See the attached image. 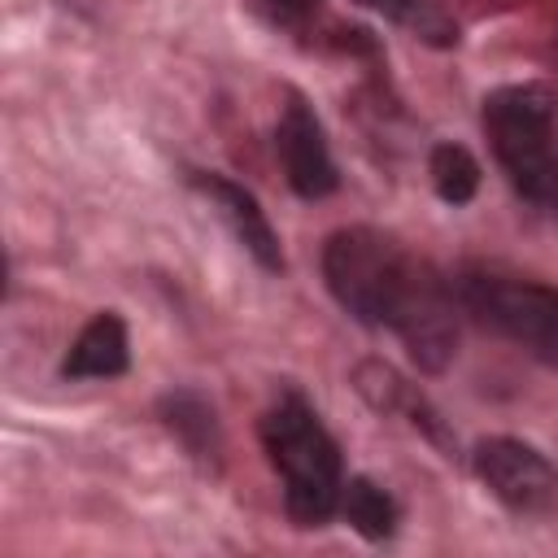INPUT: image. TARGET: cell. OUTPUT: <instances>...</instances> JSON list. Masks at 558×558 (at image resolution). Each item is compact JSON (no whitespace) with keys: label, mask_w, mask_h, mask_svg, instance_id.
Here are the masks:
<instances>
[{"label":"cell","mask_w":558,"mask_h":558,"mask_svg":"<svg viewBox=\"0 0 558 558\" xmlns=\"http://www.w3.org/2000/svg\"><path fill=\"white\" fill-rule=\"evenodd\" d=\"M323 275L331 296L353 318L401 331L423 366H445L453 353V318L445 292L436 275L405 257L388 235L371 227L336 231L323 248Z\"/></svg>","instance_id":"cell-1"},{"label":"cell","mask_w":558,"mask_h":558,"mask_svg":"<svg viewBox=\"0 0 558 558\" xmlns=\"http://www.w3.org/2000/svg\"><path fill=\"white\" fill-rule=\"evenodd\" d=\"M262 445L283 471V501L301 527H318L340 506V449L314 410L296 397L279 401L262 418Z\"/></svg>","instance_id":"cell-2"},{"label":"cell","mask_w":558,"mask_h":558,"mask_svg":"<svg viewBox=\"0 0 558 558\" xmlns=\"http://www.w3.org/2000/svg\"><path fill=\"white\" fill-rule=\"evenodd\" d=\"M484 126L497 161L510 183L536 201L558 209V113L554 96L536 83L501 87L484 100Z\"/></svg>","instance_id":"cell-3"},{"label":"cell","mask_w":558,"mask_h":558,"mask_svg":"<svg viewBox=\"0 0 558 558\" xmlns=\"http://www.w3.org/2000/svg\"><path fill=\"white\" fill-rule=\"evenodd\" d=\"M462 296L488 327H497L527 353L558 366V288L527 283V279L466 275Z\"/></svg>","instance_id":"cell-4"},{"label":"cell","mask_w":558,"mask_h":558,"mask_svg":"<svg viewBox=\"0 0 558 558\" xmlns=\"http://www.w3.org/2000/svg\"><path fill=\"white\" fill-rule=\"evenodd\" d=\"M475 471L488 484V493L510 510L541 514L558 506V471L545 462V453H536L523 440H510V436L484 440L475 449Z\"/></svg>","instance_id":"cell-5"},{"label":"cell","mask_w":558,"mask_h":558,"mask_svg":"<svg viewBox=\"0 0 558 558\" xmlns=\"http://www.w3.org/2000/svg\"><path fill=\"white\" fill-rule=\"evenodd\" d=\"M275 148H279V161H283V174L292 183V192L318 201L336 187V161H331V148L323 140V126L318 118L310 113V105L301 96H292L279 113V131H275Z\"/></svg>","instance_id":"cell-6"},{"label":"cell","mask_w":558,"mask_h":558,"mask_svg":"<svg viewBox=\"0 0 558 558\" xmlns=\"http://www.w3.org/2000/svg\"><path fill=\"white\" fill-rule=\"evenodd\" d=\"M192 183L214 201V209L222 214V222L231 227V235L257 257V266H266V270H283L279 235H275V227L266 222V214L257 209V201H253L240 183H231V179H222V174H196Z\"/></svg>","instance_id":"cell-7"},{"label":"cell","mask_w":558,"mask_h":558,"mask_svg":"<svg viewBox=\"0 0 558 558\" xmlns=\"http://www.w3.org/2000/svg\"><path fill=\"white\" fill-rule=\"evenodd\" d=\"M70 379H109L126 371V327L118 314H96L78 340L70 344V357L61 366Z\"/></svg>","instance_id":"cell-8"},{"label":"cell","mask_w":558,"mask_h":558,"mask_svg":"<svg viewBox=\"0 0 558 558\" xmlns=\"http://www.w3.org/2000/svg\"><path fill=\"white\" fill-rule=\"evenodd\" d=\"M340 506H344V519L366 541H384L397 527V501L384 488H375L371 480H349L344 493H340Z\"/></svg>","instance_id":"cell-9"},{"label":"cell","mask_w":558,"mask_h":558,"mask_svg":"<svg viewBox=\"0 0 558 558\" xmlns=\"http://www.w3.org/2000/svg\"><path fill=\"white\" fill-rule=\"evenodd\" d=\"M432 183H436L440 201L466 205L480 187V166L462 144H436L432 148Z\"/></svg>","instance_id":"cell-10"},{"label":"cell","mask_w":558,"mask_h":558,"mask_svg":"<svg viewBox=\"0 0 558 558\" xmlns=\"http://www.w3.org/2000/svg\"><path fill=\"white\" fill-rule=\"evenodd\" d=\"M279 17H288V22H301V17H310L314 9H318V0H266Z\"/></svg>","instance_id":"cell-11"},{"label":"cell","mask_w":558,"mask_h":558,"mask_svg":"<svg viewBox=\"0 0 558 558\" xmlns=\"http://www.w3.org/2000/svg\"><path fill=\"white\" fill-rule=\"evenodd\" d=\"M362 4H375V9H384V13H397V17H410L418 0H362Z\"/></svg>","instance_id":"cell-12"},{"label":"cell","mask_w":558,"mask_h":558,"mask_svg":"<svg viewBox=\"0 0 558 558\" xmlns=\"http://www.w3.org/2000/svg\"><path fill=\"white\" fill-rule=\"evenodd\" d=\"M554 65H558V35H554Z\"/></svg>","instance_id":"cell-13"}]
</instances>
